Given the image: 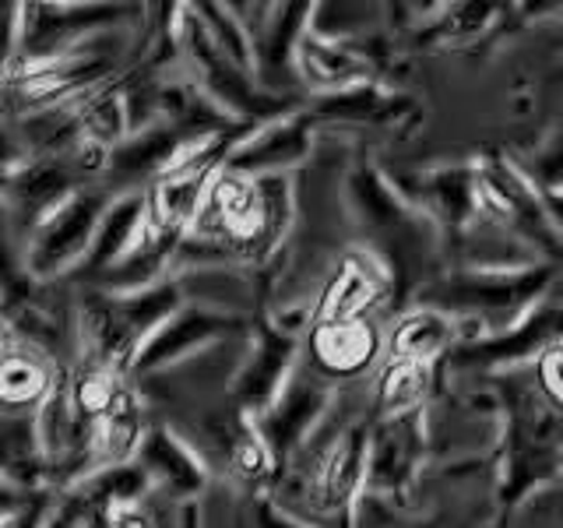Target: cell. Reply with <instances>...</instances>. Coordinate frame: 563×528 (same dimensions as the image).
Returning a JSON list of instances; mask_svg holds the SVG:
<instances>
[{"mask_svg":"<svg viewBox=\"0 0 563 528\" xmlns=\"http://www.w3.org/2000/svg\"><path fill=\"white\" fill-rule=\"evenodd\" d=\"M292 219V187L286 173L243 176L222 169L211 180L201 219L190 237L216 246L222 257L264 261L282 243Z\"/></svg>","mask_w":563,"mask_h":528,"instance_id":"obj_1","label":"cell"},{"mask_svg":"<svg viewBox=\"0 0 563 528\" xmlns=\"http://www.w3.org/2000/svg\"><path fill=\"white\" fill-rule=\"evenodd\" d=\"M550 264L525 272H472L457 268L444 278H433L419 289V307L444 310L454 317H479L493 331L504 334L518 328L528 314L536 310L539 296L550 289L553 282Z\"/></svg>","mask_w":563,"mask_h":528,"instance_id":"obj_2","label":"cell"},{"mask_svg":"<svg viewBox=\"0 0 563 528\" xmlns=\"http://www.w3.org/2000/svg\"><path fill=\"white\" fill-rule=\"evenodd\" d=\"M110 205L113 201L106 190L70 194V198L32 233L25 246V272L35 278H53L67 268H75V264H85Z\"/></svg>","mask_w":563,"mask_h":528,"instance_id":"obj_3","label":"cell"},{"mask_svg":"<svg viewBox=\"0 0 563 528\" xmlns=\"http://www.w3.org/2000/svg\"><path fill=\"white\" fill-rule=\"evenodd\" d=\"M328 409H331V387L321 377L296 374L289 381V387L282 392V398L272 409L254 419L257 433L275 454V465H286L292 454H299L307 437L324 422Z\"/></svg>","mask_w":563,"mask_h":528,"instance_id":"obj_4","label":"cell"},{"mask_svg":"<svg viewBox=\"0 0 563 528\" xmlns=\"http://www.w3.org/2000/svg\"><path fill=\"white\" fill-rule=\"evenodd\" d=\"M387 289H391V268L369 251H349L324 293L317 296L310 324L366 321V314L384 304Z\"/></svg>","mask_w":563,"mask_h":528,"instance_id":"obj_5","label":"cell"},{"mask_svg":"<svg viewBox=\"0 0 563 528\" xmlns=\"http://www.w3.org/2000/svg\"><path fill=\"white\" fill-rule=\"evenodd\" d=\"M422 458V409L374 422L366 465V493L391 504L416 480Z\"/></svg>","mask_w":563,"mask_h":528,"instance_id":"obj_6","label":"cell"},{"mask_svg":"<svg viewBox=\"0 0 563 528\" xmlns=\"http://www.w3.org/2000/svg\"><path fill=\"white\" fill-rule=\"evenodd\" d=\"M236 328H240L236 314H225V310L205 307V304L201 307L187 304L184 310H176L145 345L137 349V356L131 363V374H155V370H166L173 363L187 360L190 352H198L201 345L233 334Z\"/></svg>","mask_w":563,"mask_h":528,"instance_id":"obj_7","label":"cell"},{"mask_svg":"<svg viewBox=\"0 0 563 528\" xmlns=\"http://www.w3.org/2000/svg\"><path fill=\"white\" fill-rule=\"evenodd\" d=\"M369 440H374V422L356 419L339 433V440L317 458L313 465V493L317 507L334 515V510H352L366 493V465H369Z\"/></svg>","mask_w":563,"mask_h":528,"instance_id":"obj_8","label":"cell"},{"mask_svg":"<svg viewBox=\"0 0 563 528\" xmlns=\"http://www.w3.org/2000/svg\"><path fill=\"white\" fill-rule=\"evenodd\" d=\"M489 328L479 317H454L444 310H430V307H416L409 314L398 317V324L387 334V352L391 360H409V363H433L437 356L457 342L475 345L489 339Z\"/></svg>","mask_w":563,"mask_h":528,"instance_id":"obj_9","label":"cell"},{"mask_svg":"<svg viewBox=\"0 0 563 528\" xmlns=\"http://www.w3.org/2000/svg\"><path fill=\"white\" fill-rule=\"evenodd\" d=\"M296 360V339L292 331H282L272 324L257 328V342L251 349V360L243 363L240 377L233 384V395L240 402L243 413H251V419L264 416L272 405L282 398V392L289 387Z\"/></svg>","mask_w":563,"mask_h":528,"instance_id":"obj_10","label":"cell"},{"mask_svg":"<svg viewBox=\"0 0 563 528\" xmlns=\"http://www.w3.org/2000/svg\"><path fill=\"white\" fill-rule=\"evenodd\" d=\"M70 194H75L70 173L60 163H49V158L29 163L25 158L22 166H8V219L29 240Z\"/></svg>","mask_w":563,"mask_h":528,"instance_id":"obj_11","label":"cell"},{"mask_svg":"<svg viewBox=\"0 0 563 528\" xmlns=\"http://www.w3.org/2000/svg\"><path fill=\"white\" fill-rule=\"evenodd\" d=\"M553 345H563V307H536L518 328L465 345L454 356V366H510L528 356L539 360Z\"/></svg>","mask_w":563,"mask_h":528,"instance_id":"obj_12","label":"cell"},{"mask_svg":"<svg viewBox=\"0 0 563 528\" xmlns=\"http://www.w3.org/2000/svg\"><path fill=\"white\" fill-rule=\"evenodd\" d=\"M310 360L317 374L331 381L363 377L374 366L380 352V331L369 321H334V324H310L307 334Z\"/></svg>","mask_w":563,"mask_h":528,"instance_id":"obj_13","label":"cell"},{"mask_svg":"<svg viewBox=\"0 0 563 528\" xmlns=\"http://www.w3.org/2000/svg\"><path fill=\"white\" fill-rule=\"evenodd\" d=\"M310 155V113L307 117H282L261 128L229 155L225 169L243 176H272L286 173L299 158Z\"/></svg>","mask_w":563,"mask_h":528,"instance_id":"obj_14","label":"cell"},{"mask_svg":"<svg viewBox=\"0 0 563 528\" xmlns=\"http://www.w3.org/2000/svg\"><path fill=\"white\" fill-rule=\"evenodd\" d=\"M292 67L299 70V78L313 88H321L324 96L366 85V75H369V64L356 50H349L339 40H324V35H317L313 29H307L303 40H299Z\"/></svg>","mask_w":563,"mask_h":528,"instance_id":"obj_15","label":"cell"},{"mask_svg":"<svg viewBox=\"0 0 563 528\" xmlns=\"http://www.w3.org/2000/svg\"><path fill=\"white\" fill-rule=\"evenodd\" d=\"M137 465L148 472V480L155 486H163L169 497H194L205 490L208 472L201 465V458L194 454L180 437L155 427L148 430L145 444L137 451Z\"/></svg>","mask_w":563,"mask_h":528,"instance_id":"obj_16","label":"cell"},{"mask_svg":"<svg viewBox=\"0 0 563 528\" xmlns=\"http://www.w3.org/2000/svg\"><path fill=\"white\" fill-rule=\"evenodd\" d=\"M141 226H145V190H128V194H120V198H113L110 211L102 216V226L96 233L92 251H88V257L81 264V272H88V275L110 272L113 264H120L123 254L137 243Z\"/></svg>","mask_w":563,"mask_h":528,"instance_id":"obj_17","label":"cell"},{"mask_svg":"<svg viewBox=\"0 0 563 528\" xmlns=\"http://www.w3.org/2000/svg\"><path fill=\"white\" fill-rule=\"evenodd\" d=\"M310 11H313L310 4H282V8H272V14L264 18V25L254 32L261 78H268L278 67L296 64V46L313 22Z\"/></svg>","mask_w":563,"mask_h":528,"instance_id":"obj_18","label":"cell"},{"mask_svg":"<svg viewBox=\"0 0 563 528\" xmlns=\"http://www.w3.org/2000/svg\"><path fill=\"white\" fill-rule=\"evenodd\" d=\"M430 392V366L409 360H387L377 387H374V409L377 419H391L405 413H419L422 398Z\"/></svg>","mask_w":563,"mask_h":528,"instance_id":"obj_19","label":"cell"},{"mask_svg":"<svg viewBox=\"0 0 563 528\" xmlns=\"http://www.w3.org/2000/svg\"><path fill=\"white\" fill-rule=\"evenodd\" d=\"M53 377H49V366L35 356L29 349H14L8 342L4 352V366H0V395L11 405H43L53 395Z\"/></svg>","mask_w":563,"mask_h":528,"instance_id":"obj_20","label":"cell"},{"mask_svg":"<svg viewBox=\"0 0 563 528\" xmlns=\"http://www.w3.org/2000/svg\"><path fill=\"white\" fill-rule=\"evenodd\" d=\"M398 113V102L391 96H384L380 88L374 85H356V88H345V92H334V96H321V102L313 106L310 117H321V120H356V123H395Z\"/></svg>","mask_w":563,"mask_h":528,"instance_id":"obj_21","label":"cell"},{"mask_svg":"<svg viewBox=\"0 0 563 528\" xmlns=\"http://www.w3.org/2000/svg\"><path fill=\"white\" fill-rule=\"evenodd\" d=\"M201 11V25L208 29V35L216 40V46L233 61L246 75H257V50H254V35L243 25V18L233 14V8L222 4H198Z\"/></svg>","mask_w":563,"mask_h":528,"instance_id":"obj_22","label":"cell"},{"mask_svg":"<svg viewBox=\"0 0 563 528\" xmlns=\"http://www.w3.org/2000/svg\"><path fill=\"white\" fill-rule=\"evenodd\" d=\"M272 465H275V454L257 433L254 419H243L236 437L229 440V469H233V475L243 483H261L264 475L272 472Z\"/></svg>","mask_w":563,"mask_h":528,"instance_id":"obj_23","label":"cell"},{"mask_svg":"<svg viewBox=\"0 0 563 528\" xmlns=\"http://www.w3.org/2000/svg\"><path fill=\"white\" fill-rule=\"evenodd\" d=\"M528 180H532L542 194H563V134H556L550 145L536 152Z\"/></svg>","mask_w":563,"mask_h":528,"instance_id":"obj_24","label":"cell"},{"mask_svg":"<svg viewBox=\"0 0 563 528\" xmlns=\"http://www.w3.org/2000/svg\"><path fill=\"white\" fill-rule=\"evenodd\" d=\"M536 374H539V392L563 413V345L542 352L536 360Z\"/></svg>","mask_w":563,"mask_h":528,"instance_id":"obj_25","label":"cell"},{"mask_svg":"<svg viewBox=\"0 0 563 528\" xmlns=\"http://www.w3.org/2000/svg\"><path fill=\"white\" fill-rule=\"evenodd\" d=\"M110 521H113V528H155L152 515L141 504H120V507H113Z\"/></svg>","mask_w":563,"mask_h":528,"instance_id":"obj_26","label":"cell"},{"mask_svg":"<svg viewBox=\"0 0 563 528\" xmlns=\"http://www.w3.org/2000/svg\"><path fill=\"white\" fill-rule=\"evenodd\" d=\"M43 510H46L43 501H29V497H25L22 518L4 515V528H43Z\"/></svg>","mask_w":563,"mask_h":528,"instance_id":"obj_27","label":"cell"},{"mask_svg":"<svg viewBox=\"0 0 563 528\" xmlns=\"http://www.w3.org/2000/svg\"><path fill=\"white\" fill-rule=\"evenodd\" d=\"M560 469H563V454H560Z\"/></svg>","mask_w":563,"mask_h":528,"instance_id":"obj_28","label":"cell"}]
</instances>
